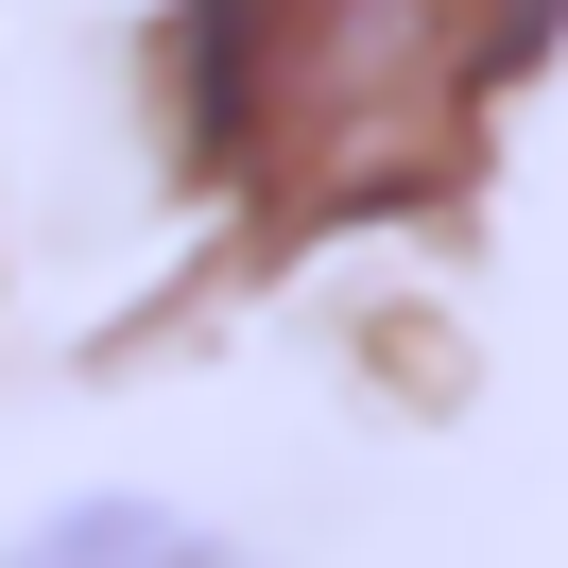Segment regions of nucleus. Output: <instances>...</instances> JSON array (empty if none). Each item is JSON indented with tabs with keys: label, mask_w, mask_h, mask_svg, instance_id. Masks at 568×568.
Returning <instances> with one entry per match:
<instances>
[{
	"label": "nucleus",
	"mask_w": 568,
	"mask_h": 568,
	"mask_svg": "<svg viewBox=\"0 0 568 568\" xmlns=\"http://www.w3.org/2000/svg\"><path fill=\"white\" fill-rule=\"evenodd\" d=\"M568 0H190L173 139L242 258H311L362 224H430L483 173V121L551 70Z\"/></svg>",
	"instance_id": "f257e3e1"
},
{
	"label": "nucleus",
	"mask_w": 568,
	"mask_h": 568,
	"mask_svg": "<svg viewBox=\"0 0 568 568\" xmlns=\"http://www.w3.org/2000/svg\"><path fill=\"white\" fill-rule=\"evenodd\" d=\"M18 568H224V551L173 517V499H70V517H52Z\"/></svg>",
	"instance_id": "f03ea898"
}]
</instances>
